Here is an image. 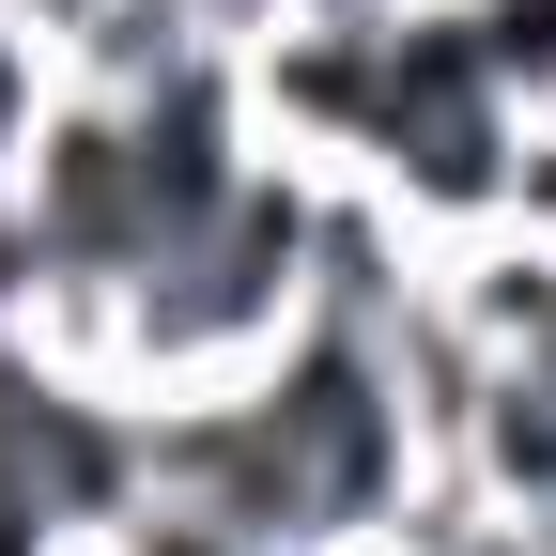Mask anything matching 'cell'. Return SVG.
Masks as SVG:
<instances>
[{
  "instance_id": "obj_1",
  "label": "cell",
  "mask_w": 556,
  "mask_h": 556,
  "mask_svg": "<svg viewBox=\"0 0 556 556\" xmlns=\"http://www.w3.org/2000/svg\"><path fill=\"white\" fill-rule=\"evenodd\" d=\"M433 309L479 340V371H541L556 387V232H464V248H433Z\"/></svg>"
},
{
  "instance_id": "obj_2",
  "label": "cell",
  "mask_w": 556,
  "mask_h": 556,
  "mask_svg": "<svg viewBox=\"0 0 556 556\" xmlns=\"http://www.w3.org/2000/svg\"><path fill=\"white\" fill-rule=\"evenodd\" d=\"M448 464H464L495 510H526V526L556 541V387H541V371H495V387H479V417H464Z\"/></svg>"
},
{
  "instance_id": "obj_3",
  "label": "cell",
  "mask_w": 556,
  "mask_h": 556,
  "mask_svg": "<svg viewBox=\"0 0 556 556\" xmlns=\"http://www.w3.org/2000/svg\"><path fill=\"white\" fill-rule=\"evenodd\" d=\"M93 556H248V541H232L217 510H201V495H139V510H124Z\"/></svg>"
}]
</instances>
